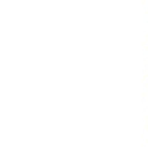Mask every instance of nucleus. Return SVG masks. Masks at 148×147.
Here are the masks:
<instances>
[]
</instances>
